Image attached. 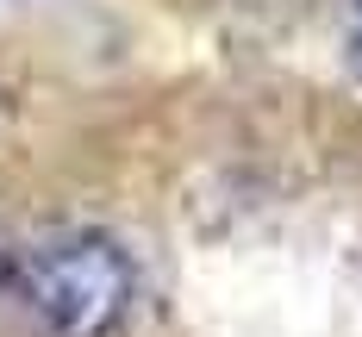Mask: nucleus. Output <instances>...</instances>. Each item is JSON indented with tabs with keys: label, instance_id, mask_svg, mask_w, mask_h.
<instances>
[{
	"label": "nucleus",
	"instance_id": "f03ea898",
	"mask_svg": "<svg viewBox=\"0 0 362 337\" xmlns=\"http://www.w3.org/2000/svg\"><path fill=\"white\" fill-rule=\"evenodd\" d=\"M13 262H19V250H13L6 231H0V288H13Z\"/></svg>",
	"mask_w": 362,
	"mask_h": 337
},
{
	"label": "nucleus",
	"instance_id": "7ed1b4c3",
	"mask_svg": "<svg viewBox=\"0 0 362 337\" xmlns=\"http://www.w3.org/2000/svg\"><path fill=\"white\" fill-rule=\"evenodd\" d=\"M350 69H356V81H362V32L350 37Z\"/></svg>",
	"mask_w": 362,
	"mask_h": 337
},
{
	"label": "nucleus",
	"instance_id": "f257e3e1",
	"mask_svg": "<svg viewBox=\"0 0 362 337\" xmlns=\"http://www.w3.org/2000/svg\"><path fill=\"white\" fill-rule=\"evenodd\" d=\"M13 300L44 337H125L138 312V262L112 231L75 225L19 250Z\"/></svg>",
	"mask_w": 362,
	"mask_h": 337
}]
</instances>
